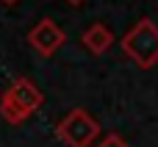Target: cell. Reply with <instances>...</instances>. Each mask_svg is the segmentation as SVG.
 <instances>
[{
  "instance_id": "cell-4",
  "label": "cell",
  "mask_w": 158,
  "mask_h": 147,
  "mask_svg": "<svg viewBox=\"0 0 158 147\" xmlns=\"http://www.w3.org/2000/svg\"><path fill=\"white\" fill-rule=\"evenodd\" d=\"M28 44H31L39 56L50 58V56H56V53L67 44V33H64V28H61L53 17H42V19L28 31Z\"/></svg>"
},
{
  "instance_id": "cell-2",
  "label": "cell",
  "mask_w": 158,
  "mask_h": 147,
  "mask_svg": "<svg viewBox=\"0 0 158 147\" xmlns=\"http://www.w3.org/2000/svg\"><path fill=\"white\" fill-rule=\"evenodd\" d=\"M119 47L139 69L158 67V22L150 19V17H142L119 39Z\"/></svg>"
},
{
  "instance_id": "cell-8",
  "label": "cell",
  "mask_w": 158,
  "mask_h": 147,
  "mask_svg": "<svg viewBox=\"0 0 158 147\" xmlns=\"http://www.w3.org/2000/svg\"><path fill=\"white\" fill-rule=\"evenodd\" d=\"M0 3H3V6H17L19 0H0Z\"/></svg>"
},
{
  "instance_id": "cell-6",
  "label": "cell",
  "mask_w": 158,
  "mask_h": 147,
  "mask_svg": "<svg viewBox=\"0 0 158 147\" xmlns=\"http://www.w3.org/2000/svg\"><path fill=\"white\" fill-rule=\"evenodd\" d=\"M94 147H133V145H128V139L119 136V133H106Z\"/></svg>"
},
{
  "instance_id": "cell-5",
  "label": "cell",
  "mask_w": 158,
  "mask_h": 147,
  "mask_svg": "<svg viewBox=\"0 0 158 147\" xmlns=\"http://www.w3.org/2000/svg\"><path fill=\"white\" fill-rule=\"evenodd\" d=\"M81 47L89 50L92 56H106L114 47V33L106 22H92L89 28H83L81 33Z\"/></svg>"
},
{
  "instance_id": "cell-1",
  "label": "cell",
  "mask_w": 158,
  "mask_h": 147,
  "mask_svg": "<svg viewBox=\"0 0 158 147\" xmlns=\"http://www.w3.org/2000/svg\"><path fill=\"white\" fill-rule=\"evenodd\" d=\"M44 106V94L39 92V86L19 75L8 83V89L0 94V120L8 125H22L28 122L39 108Z\"/></svg>"
},
{
  "instance_id": "cell-7",
  "label": "cell",
  "mask_w": 158,
  "mask_h": 147,
  "mask_svg": "<svg viewBox=\"0 0 158 147\" xmlns=\"http://www.w3.org/2000/svg\"><path fill=\"white\" fill-rule=\"evenodd\" d=\"M64 3H67V6H75V8H78V6H83L86 0H64Z\"/></svg>"
},
{
  "instance_id": "cell-3",
  "label": "cell",
  "mask_w": 158,
  "mask_h": 147,
  "mask_svg": "<svg viewBox=\"0 0 158 147\" xmlns=\"http://www.w3.org/2000/svg\"><path fill=\"white\" fill-rule=\"evenodd\" d=\"M56 139L64 147H94L100 142V122L86 108H72L56 122Z\"/></svg>"
}]
</instances>
